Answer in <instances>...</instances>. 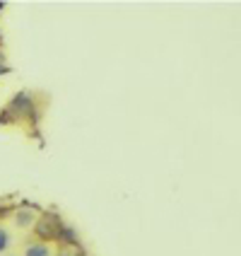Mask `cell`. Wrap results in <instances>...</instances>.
Segmentation results:
<instances>
[{"mask_svg":"<svg viewBox=\"0 0 241 256\" xmlns=\"http://www.w3.org/2000/svg\"><path fill=\"white\" fill-rule=\"evenodd\" d=\"M24 256H51V249L46 244H29Z\"/></svg>","mask_w":241,"mask_h":256,"instance_id":"6da1fadb","label":"cell"},{"mask_svg":"<svg viewBox=\"0 0 241 256\" xmlns=\"http://www.w3.org/2000/svg\"><path fill=\"white\" fill-rule=\"evenodd\" d=\"M34 220H36V215L31 213V210H19V213H17V225H19V228L34 225Z\"/></svg>","mask_w":241,"mask_h":256,"instance_id":"7a4b0ae2","label":"cell"},{"mask_svg":"<svg viewBox=\"0 0 241 256\" xmlns=\"http://www.w3.org/2000/svg\"><path fill=\"white\" fill-rule=\"evenodd\" d=\"M58 228H60V225H56V228H51V225H48V220H43V222H39V225H36V230L41 232L43 237H51V234H56Z\"/></svg>","mask_w":241,"mask_h":256,"instance_id":"3957f363","label":"cell"},{"mask_svg":"<svg viewBox=\"0 0 241 256\" xmlns=\"http://www.w3.org/2000/svg\"><path fill=\"white\" fill-rule=\"evenodd\" d=\"M7 249H10V234H7V230L0 228V254L7 252Z\"/></svg>","mask_w":241,"mask_h":256,"instance_id":"277c9868","label":"cell"},{"mask_svg":"<svg viewBox=\"0 0 241 256\" xmlns=\"http://www.w3.org/2000/svg\"><path fill=\"white\" fill-rule=\"evenodd\" d=\"M0 72H2V70H0Z\"/></svg>","mask_w":241,"mask_h":256,"instance_id":"5b68a950","label":"cell"}]
</instances>
